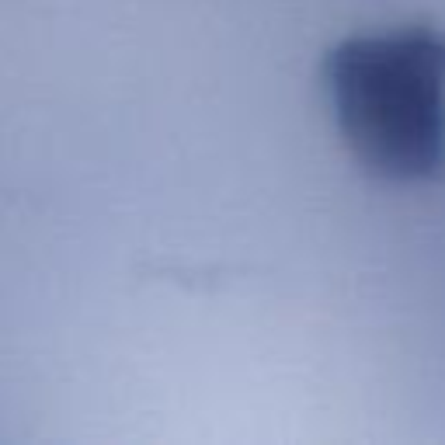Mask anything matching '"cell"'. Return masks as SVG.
I'll use <instances>...</instances> for the list:
<instances>
[{
  "label": "cell",
  "mask_w": 445,
  "mask_h": 445,
  "mask_svg": "<svg viewBox=\"0 0 445 445\" xmlns=\"http://www.w3.org/2000/svg\"><path fill=\"white\" fill-rule=\"evenodd\" d=\"M327 87L355 157L379 178L414 181L445 167V35L397 28L337 45Z\"/></svg>",
  "instance_id": "obj_1"
}]
</instances>
